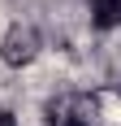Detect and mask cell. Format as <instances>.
<instances>
[{
    "mask_svg": "<svg viewBox=\"0 0 121 126\" xmlns=\"http://www.w3.org/2000/svg\"><path fill=\"white\" fill-rule=\"evenodd\" d=\"M35 52H39V35L30 31V26H22V31H13V35L4 39V57H9L13 65H26Z\"/></svg>",
    "mask_w": 121,
    "mask_h": 126,
    "instance_id": "obj_2",
    "label": "cell"
},
{
    "mask_svg": "<svg viewBox=\"0 0 121 126\" xmlns=\"http://www.w3.org/2000/svg\"><path fill=\"white\" fill-rule=\"evenodd\" d=\"M86 17L95 31H117L121 26V0H86Z\"/></svg>",
    "mask_w": 121,
    "mask_h": 126,
    "instance_id": "obj_3",
    "label": "cell"
},
{
    "mask_svg": "<svg viewBox=\"0 0 121 126\" xmlns=\"http://www.w3.org/2000/svg\"><path fill=\"white\" fill-rule=\"evenodd\" d=\"M0 126H17V122H13V113H0Z\"/></svg>",
    "mask_w": 121,
    "mask_h": 126,
    "instance_id": "obj_4",
    "label": "cell"
},
{
    "mask_svg": "<svg viewBox=\"0 0 121 126\" xmlns=\"http://www.w3.org/2000/svg\"><path fill=\"white\" fill-rule=\"evenodd\" d=\"M48 126H95V104L86 96H65V100L52 104Z\"/></svg>",
    "mask_w": 121,
    "mask_h": 126,
    "instance_id": "obj_1",
    "label": "cell"
}]
</instances>
